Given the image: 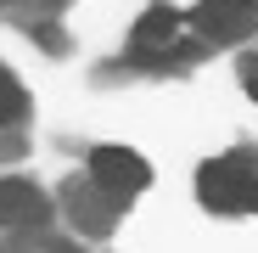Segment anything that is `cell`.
<instances>
[{"label": "cell", "mask_w": 258, "mask_h": 253, "mask_svg": "<svg viewBox=\"0 0 258 253\" xmlns=\"http://www.w3.org/2000/svg\"><path fill=\"white\" fill-rule=\"evenodd\" d=\"M90 180H96L112 203H129L135 191H146L152 169H146V158H141L135 146H96V152H90Z\"/></svg>", "instance_id": "2"}, {"label": "cell", "mask_w": 258, "mask_h": 253, "mask_svg": "<svg viewBox=\"0 0 258 253\" xmlns=\"http://www.w3.org/2000/svg\"><path fill=\"white\" fill-rule=\"evenodd\" d=\"M28 118V90L17 84V73L0 62V124H23Z\"/></svg>", "instance_id": "7"}, {"label": "cell", "mask_w": 258, "mask_h": 253, "mask_svg": "<svg viewBox=\"0 0 258 253\" xmlns=\"http://www.w3.org/2000/svg\"><path fill=\"white\" fill-rule=\"evenodd\" d=\"M180 12L174 6H157V12H146L141 23H135V51H168V45H174V39H180Z\"/></svg>", "instance_id": "6"}, {"label": "cell", "mask_w": 258, "mask_h": 253, "mask_svg": "<svg viewBox=\"0 0 258 253\" xmlns=\"http://www.w3.org/2000/svg\"><path fill=\"white\" fill-rule=\"evenodd\" d=\"M191 28L208 39V45H236L258 28V6L252 0H202L191 12Z\"/></svg>", "instance_id": "3"}, {"label": "cell", "mask_w": 258, "mask_h": 253, "mask_svg": "<svg viewBox=\"0 0 258 253\" xmlns=\"http://www.w3.org/2000/svg\"><path fill=\"white\" fill-rule=\"evenodd\" d=\"M34 6H45V12H56V6H68V0H34Z\"/></svg>", "instance_id": "9"}, {"label": "cell", "mask_w": 258, "mask_h": 253, "mask_svg": "<svg viewBox=\"0 0 258 253\" xmlns=\"http://www.w3.org/2000/svg\"><path fill=\"white\" fill-rule=\"evenodd\" d=\"M247 90H252V102H258V62L247 68Z\"/></svg>", "instance_id": "8"}, {"label": "cell", "mask_w": 258, "mask_h": 253, "mask_svg": "<svg viewBox=\"0 0 258 253\" xmlns=\"http://www.w3.org/2000/svg\"><path fill=\"white\" fill-rule=\"evenodd\" d=\"M197 197L213 214H247V208H258V163L247 152L208 158L197 169Z\"/></svg>", "instance_id": "1"}, {"label": "cell", "mask_w": 258, "mask_h": 253, "mask_svg": "<svg viewBox=\"0 0 258 253\" xmlns=\"http://www.w3.org/2000/svg\"><path fill=\"white\" fill-rule=\"evenodd\" d=\"M0 225L6 231H45L51 225V197L34 180H0Z\"/></svg>", "instance_id": "4"}, {"label": "cell", "mask_w": 258, "mask_h": 253, "mask_svg": "<svg viewBox=\"0 0 258 253\" xmlns=\"http://www.w3.org/2000/svg\"><path fill=\"white\" fill-rule=\"evenodd\" d=\"M68 214H73V225H79V231L107 236V231H112V220H118V203L90 180V186H73V191H68Z\"/></svg>", "instance_id": "5"}]
</instances>
